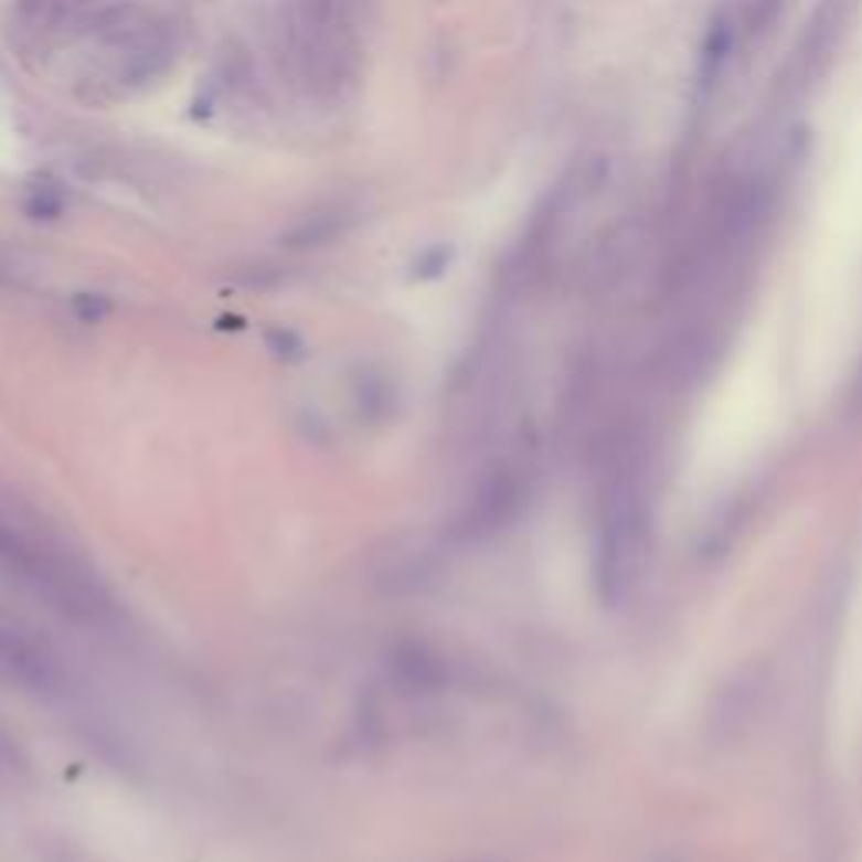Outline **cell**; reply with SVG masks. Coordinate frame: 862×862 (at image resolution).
I'll use <instances>...</instances> for the list:
<instances>
[{
	"label": "cell",
	"mask_w": 862,
	"mask_h": 862,
	"mask_svg": "<svg viewBox=\"0 0 862 862\" xmlns=\"http://www.w3.org/2000/svg\"><path fill=\"white\" fill-rule=\"evenodd\" d=\"M118 51H121V57H118L115 78L121 85H146V82L159 78L175 57V44L156 28H146L142 34L118 44Z\"/></svg>",
	"instance_id": "obj_1"
},
{
	"label": "cell",
	"mask_w": 862,
	"mask_h": 862,
	"mask_svg": "<svg viewBox=\"0 0 862 862\" xmlns=\"http://www.w3.org/2000/svg\"><path fill=\"white\" fill-rule=\"evenodd\" d=\"M351 223H354V216L348 210H338V206L313 210V213L300 216L297 223H290L280 233V243L287 249H317V246H327V243L341 240L351 230Z\"/></svg>",
	"instance_id": "obj_2"
},
{
	"label": "cell",
	"mask_w": 862,
	"mask_h": 862,
	"mask_svg": "<svg viewBox=\"0 0 862 862\" xmlns=\"http://www.w3.org/2000/svg\"><path fill=\"white\" fill-rule=\"evenodd\" d=\"M28 216H34V220H54V216H61V195L51 192V189H34L31 199H28Z\"/></svg>",
	"instance_id": "obj_3"
},
{
	"label": "cell",
	"mask_w": 862,
	"mask_h": 862,
	"mask_svg": "<svg viewBox=\"0 0 862 862\" xmlns=\"http://www.w3.org/2000/svg\"><path fill=\"white\" fill-rule=\"evenodd\" d=\"M448 259H451V249H445V246H435V249L422 253L418 263H415V277H422V280L441 277V270L448 267Z\"/></svg>",
	"instance_id": "obj_4"
},
{
	"label": "cell",
	"mask_w": 862,
	"mask_h": 862,
	"mask_svg": "<svg viewBox=\"0 0 862 862\" xmlns=\"http://www.w3.org/2000/svg\"><path fill=\"white\" fill-rule=\"evenodd\" d=\"M75 313L85 317V320H98L108 313V300L105 297H95V294H78L75 297Z\"/></svg>",
	"instance_id": "obj_5"
}]
</instances>
